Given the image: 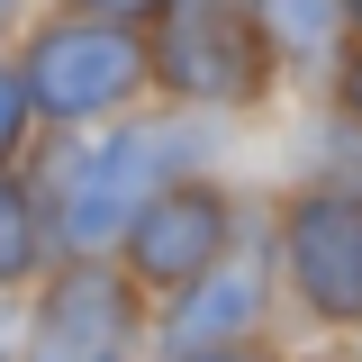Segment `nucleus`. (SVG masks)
<instances>
[{
	"label": "nucleus",
	"instance_id": "f257e3e1",
	"mask_svg": "<svg viewBox=\"0 0 362 362\" xmlns=\"http://www.w3.org/2000/svg\"><path fill=\"white\" fill-rule=\"evenodd\" d=\"M226 127L209 118H181V109H136L100 136H54L37 145V190L54 209V245L64 263H118L127 226L190 173H226Z\"/></svg>",
	"mask_w": 362,
	"mask_h": 362
},
{
	"label": "nucleus",
	"instance_id": "f03ea898",
	"mask_svg": "<svg viewBox=\"0 0 362 362\" xmlns=\"http://www.w3.org/2000/svg\"><path fill=\"white\" fill-rule=\"evenodd\" d=\"M145 28H154V0H73V9H37L9 37V64L37 109V145L100 136L136 109H154Z\"/></svg>",
	"mask_w": 362,
	"mask_h": 362
},
{
	"label": "nucleus",
	"instance_id": "7ed1b4c3",
	"mask_svg": "<svg viewBox=\"0 0 362 362\" xmlns=\"http://www.w3.org/2000/svg\"><path fill=\"white\" fill-rule=\"evenodd\" d=\"M145 64H154V109L209 118V127H245L281 100V54H272L263 18L235 0H154L145 28Z\"/></svg>",
	"mask_w": 362,
	"mask_h": 362
},
{
	"label": "nucleus",
	"instance_id": "20e7f679",
	"mask_svg": "<svg viewBox=\"0 0 362 362\" xmlns=\"http://www.w3.org/2000/svg\"><path fill=\"white\" fill-rule=\"evenodd\" d=\"M281 317L308 326V344H354L362 335V190L335 181H290L263 209Z\"/></svg>",
	"mask_w": 362,
	"mask_h": 362
},
{
	"label": "nucleus",
	"instance_id": "39448f33",
	"mask_svg": "<svg viewBox=\"0 0 362 362\" xmlns=\"http://www.w3.org/2000/svg\"><path fill=\"white\" fill-rule=\"evenodd\" d=\"M254 226H263V209L245 199V181H235V173H190V181H173V190L127 226L118 272H127L154 308H173L181 290H199L226 254H245Z\"/></svg>",
	"mask_w": 362,
	"mask_h": 362
},
{
	"label": "nucleus",
	"instance_id": "423d86ee",
	"mask_svg": "<svg viewBox=\"0 0 362 362\" xmlns=\"http://www.w3.org/2000/svg\"><path fill=\"white\" fill-rule=\"evenodd\" d=\"M154 299L118 263H54L18 299V362H145Z\"/></svg>",
	"mask_w": 362,
	"mask_h": 362
},
{
	"label": "nucleus",
	"instance_id": "0eeeda50",
	"mask_svg": "<svg viewBox=\"0 0 362 362\" xmlns=\"http://www.w3.org/2000/svg\"><path fill=\"white\" fill-rule=\"evenodd\" d=\"M163 354H235V344H281V281H272V235L254 226L245 254H226L199 290L154 308Z\"/></svg>",
	"mask_w": 362,
	"mask_h": 362
},
{
	"label": "nucleus",
	"instance_id": "6e6552de",
	"mask_svg": "<svg viewBox=\"0 0 362 362\" xmlns=\"http://www.w3.org/2000/svg\"><path fill=\"white\" fill-rule=\"evenodd\" d=\"M54 263H64V245H54V209H45L37 173L18 163V173H0V299H28Z\"/></svg>",
	"mask_w": 362,
	"mask_h": 362
},
{
	"label": "nucleus",
	"instance_id": "1a4fd4ad",
	"mask_svg": "<svg viewBox=\"0 0 362 362\" xmlns=\"http://www.w3.org/2000/svg\"><path fill=\"white\" fill-rule=\"evenodd\" d=\"M254 18H263L281 73H317V82H326V73L344 64V45H354V9H344V0H263Z\"/></svg>",
	"mask_w": 362,
	"mask_h": 362
},
{
	"label": "nucleus",
	"instance_id": "9d476101",
	"mask_svg": "<svg viewBox=\"0 0 362 362\" xmlns=\"http://www.w3.org/2000/svg\"><path fill=\"white\" fill-rule=\"evenodd\" d=\"M18 163H37V109H28V82L0 45V173H18Z\"/></svg>",
	"mask_w": 362,
	"mask_h": 362
},
{
	"label": "nucleus",
	"instance_id": "9b49d317",
	"mask_svg": "<svg viewBox=\"0 0 362 362\" xmlns=\"http://www.w3.org/2000/svg\"><path fill=\"white\" fill-rule=\"evenodd\" d=\"M326 109H335V127H344V136L362 145V37L344 45V64L326 73Z\"/></svg>",
	"mask_w": 362,
	"mask_h": 362
},
{
	"label": "nucleus",
	"instance_id": "f8f14e48",
	"mask_svg": "<svg viewBox=\"0 0 362 362\" xmlns=\"http://www.w3.org/2000/svg\"><path fill=\"white\" fill-rule=\"evenodd\" d=\"M145 362H299V344H235V354H163L154 344Z\"/></svg>",
	"mask_w": 362,
	"mask_h": 362
},
{
	"label": "nucleus",
	"instance_id": "ddd939ff",
	"mask_svg": "<svg viewBox=\"0 0 362 362\" xmlns=\"http://www.w3.org/2000/svg\"><path fill=\"white\" fill-rule=\"evenodd\" d=\"M0 362H18V299H0Z\"/></svg>",
	"mask_w": 362,
	"mask_h": 362
},
{
	"label": "nucleus",
	"instance_id": "4468645a",
	"mask_svg": "<svg viewBox=\"0 0 362 362\" xmlns=\"http://www.w3.org/2000/svg\"><path fill=\"white\" fill-rule=\"evenodd\" d=\"M299 362H362V344H308Z\"/></svg>",
	"mask_w": 362,
	"mask_h": 362
},
{
	"label": "nucleus",
	"instance_id": "2eb2a0df",
	"mask_svg": "<svg viewBox=\"0 0 362 362\" xmlns=\"http://www.w3.org/2000/svg\"><path fill=\"white\" fill-rule=\"evenodd\" d=\"M354 344H362V335H354Z\"/></svg>",
	"mask_w": 362,
	"mask_h": 362
}]
</instances>
